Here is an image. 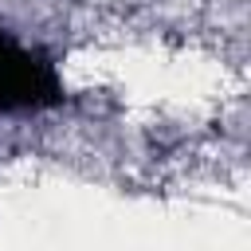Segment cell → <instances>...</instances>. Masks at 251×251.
I'll use <instances>...</instances> for the list:
<instances>
[{
    "label": "cell",
    "instance_id": "cell-1",
    "mask_svg": "<svg viewBox=\"0 0 251 251\" xmlns=\"http://www.w3.org/2000/svg\"><path fill=\"white\" fill-rule=\"evenodd\" d=\"M67 98L59 67L31 43L0 31V118L51 110Z\"/></svg>",
    "mask_w": 251,
    "mask_h": 251
}]
</instances>
